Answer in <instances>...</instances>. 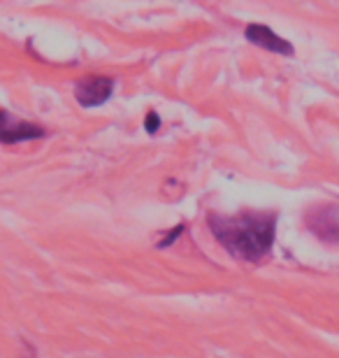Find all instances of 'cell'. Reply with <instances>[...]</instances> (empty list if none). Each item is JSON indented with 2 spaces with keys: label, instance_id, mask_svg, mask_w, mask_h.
Listing matches in <instances>:
<instances>
[{
  "label": "cell",
  "instance_id": "1",
  "mask_svg": "<svg viewBox=\"0 0 339 358\" xmlns=\"http://www.w3.org/2000/svg\"><path fill=\"white\" fill-rule=\"evenodd\" d=\"M209 231L214 238L233 254L237 261L258 263L270 254L274 233H277V214L274 212H240L235 217L209 214Z\"/></svg>",
  "mask_w": 339,
  "mask_h": 358
},
{
  "label": "cell",
  "instance_id": "5",
  "mask_svg": "<svg viewBox=\"0 0 339 358\" xmlns=\"http://www.w3.org/2000/svg\"><path fill=\"white\" fill-rule=\"evenodd\" d=\"M247 40L251 42V45L263 47V49H268V52H274V54L293 56V52H295L291 42H286L284 38H279V35L274 33L272 28L261 26V24L247 26Z\"/></svg>",
  "mask_w": 339,
  "mask_h": 358
},
{
  "label": "cell",
  "instance_id": "4",
  "mask_svg": "<svg viewBox=\"0 0 339 358\" xmlns=\"http://www.w3.org/2000/svg\"><path fill=\"white\" fill-rule=\"evenodd\" d=\"M38 138H45V128L42 126L19 121L10 112L0 110V142L3 145H17V142H28Z\"/></svg>",
  "mask_w": 339,
  "mask_h": 358
},
{
  "label": "cell",
  "instance_id": "2",
  "mask_svg": "<svg viewBox=\"0 0 339 358\" xmlns=\"http://www.w3.org/2000/svg\"><path fill=\"white\" fill-rule=\"evenodd\" d=\"M307 226L323 242L339 245V205H321L309 210Z\"/></svg>",
  "mask_w": 339,
  "mask_h": 358
},
{
  "label": "cell",
  "instance_id": "3",
  "mask_svg": "<svg viewBox=\"0 0 339 358\" xmlns=\"http://www.w3.org/2000/svg\"><path fill=\"white\" fill-rule=\"evenodd\" d=\"M112 91H114V80H110V77L89 75L77 84L75 98L82 107H100L110 100Z\"/></svg>",
  "mask_w": 339,
  "mask_h": 358
},
{
  "label": "cell",
  "instance_id": "6",
  "mask_svg": "<svg viewBox=\"0 0 339 358\" xmlns=\"http://www.w3.org/2000/svg\"><path fill=\"white\" fill-rule=\"evenodd\" d=\"M144 126H147L149 133H156L158 126H161V119H158V114L156 112H149L147 114V121H144Z\"/></svg>",
  "mask_w": 339,
  "mask_h": 358
}]
</instances>
